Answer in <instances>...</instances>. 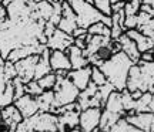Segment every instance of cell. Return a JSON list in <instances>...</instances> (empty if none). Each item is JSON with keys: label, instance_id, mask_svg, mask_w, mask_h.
Listing matches in <instances>:
<instances>
[{"label": "cell", "instance_id": "6da1fadb", "mask_svg": "<svg viewBox=\"0 0 154 132\" xmlns=\"http://www.w3.org/2000/svg\"><path fill=\"white\" fill-rule=\"evenodd\" d=\"M133 63L123 51H119L107 58L100 66V70L104 72L107 81L116 88V91H124L127 88V80L128 72L133 67Z\"/></svg>", "mask_w": 154, "mask_h": 132}, {"label": "cell", "instance_id": "7a4b0ae2", "mask_svg": "<svg viewBox=\"0 0 154 132\" xmlns=\"http://www.w3.org/2000/svg\"><path fill=\"white\" fill-rule=\"evenodd\" d=\"M127 89L141 91V92H154V63L138 61L133 64L128 72Z\"/></svg>", "mask_w": 154, "mask_h": 132}, {"label": "cell", "instance_id": "3957f363", "mask_svg": "<svg viewBox=\"0 0 154 132\" xmlns=\"http://www.w3.org/2000/svg\"><path fill=\"white\" fill-rule=\"evenodd\" d=\"M67 1L70 3V6L76 13L79 27L88 28L90 26H93L94 23L101 22L106 16L93 3H88L86 0H67Z\"/></svg>", "mask_w": 154, "mask_h": 132}, {"label": "cell", "instance_id": "277c9868", "mask_svg": "<svg viewBox=\"0 0 154 132\" xmlns=\"http://www.w3.org/2000/svg\"><path fill=\"white\" fill-rule=\"evenodd\" d=\"M54 99L57 108L77 102L80 89L70 81L69 77H57V84L54 87Z\"/></svg>", "mask_w": 154, "mask_h": 132}, {"label": "cell", "instance_id": "5b68a950", "mask_svg": "<svg viewBox=\"0 0 154 132\" xmlns=\"http://www.w3.org/2000/svg\"><path fill=\"white\" fill-rule=\"evenodd\" d=\"M80 112H82V108L79 107L77 102L60 107L59 111H57V118H59L57 132H70L73 129L79 128Z\"/></svg>", "mask_w": 154, "mask_h": 132}, {"label": "cell", "instance_id": "8992f818", "mask_svg": "<svg viewBox=\"0 0 154 132\" xmlns=\"http://www.w3.org/2000/svg\"><path fill=\"white\" fill-rule=\"evenodd\" d=\"M29 122L34 132H57L59 118L51 112H37L34 116L29 118Z\"/></svg>", "mask_w": 154, "mask_h": 132}, {"label": "cell", "instance_id": "52a82bcc", "mask_svg": "<svg viewBox=\"0 0 154 132\" xmlns=\"http://www.w3.org/2000/svg\"><path fill=\"white\" fill-rule=\"evenodd\" d=\"M77 104L79 107L83 110H87V108H103L104 104L100 98L99 94V87L96 84L90 83L88 87L86 89L80 91V95H79V99H77Z\"/></svg>", "mask_w": 154, "mask_h": 132}, {"label": "cell", "instance_id": "ba28073f", "mask_svg": "<svg viewBox=\"0 0 154 132\" xmlns=\"http://www.w3.org/2000/svg\"><path fill=\"white\" fill-rule=\"evenodd\" d=\"M103 115V108H87L80 112V124L79 128L84 132H93L100 127Z\"/></svg>", "mask_w": 154, "mask_h": 132}, {"label": "cell", "instance_id": "9c48e42d", "mask_svg": "<svg viewBox=\"0 0 154 132\" xmlns=\"http://www.w3.org/2000/svg\"><path fill=\"white\" fill-rule=\"evenodd\" d=\"M40 55H30L23 60L16 63V70H17V77L22 78L24 83L27 84L32 80H34V71H36V66H37Z\"/></svg>", "mask_w": 154, "mask_h": 132}, {"label": "cell", "instance_id": "30bf717a", "mask_svg": "<svg viewBox=\"0 0 154 132\" xmlns=\"http://www.w3.org/2000/svg\"><path fill=\"white\" fill-rule=\"evenodd\" d=\"M61 7H63V14H61V20H60V23H59L57 28H60L61 31L73 36L74 30L79 27L77 16L67 0H63V1H61Z\"/></svg>", "mask_w": 154, "mask_h": 132}, {"label": "cell", "instance_id": "8fae6325", "mask_svg": "<svg viewBox=\"0 0 154 132\" xmlns=\"http://www.w3.org/2000/svg\"><path fill=\"white\" fill-rule=\"evenodd\" d=\"M74 44V37L72 34H67L64 31H61L60 28H57L53 36L47 39V47L51 51L59 50V51H67V50Z\"/></svg>", "mask_w": 154, "mask_h": 132}, {"label": "cell", "instance_id": "7c38bea8", "mask_svg": "<svg viewBox=\"0 0 154 132\" xmlns=\"http://www.w3.org/2000/svg\"><path fill=\"white\" fill-rule=\"evenodd\" d=\"M14 105L17 107V110L20 111V114L23 115L24 119H29L34 116L38 112V105L37 101L34 97L29 95V94H24L22 98H19L14 101Z\"/></svg>", "mask_w": 154, "mask_h": 132}, {"label": "cell", "instance_id": "4fadbf2b", "mask_svg": "<svg viewBox=\"0 0 154 132\" xmlns=\"http://www.w3.org/2000/svg\"><path fill=\"white\" fill-rule=\"evenodd\" d=\"M67 77L70 78V81L80 91H83V89H86L88 87V84L91 83V66L79 68V70H72V71H69Z\"/></svg>", "mask_w": 154, "mask_h": 132}, {"label": "cell", "instance_id": "5bb4252c", "mask_svg": "<svg viewBox=\"0 0 154 132\" xmlns=\"http://www.w3.org/2000/svg\"><path fill=\"white\" fill-rule=\"evenodd\" d=\"M50 67H51V71L57 72V71H72V63L70 58L67 55L66 51H59L54 50L51 51L50 54Z\"/></svg>", "mask_w": 154, "mask_h": 132}, {"label": "cell", "instance_id": "9a60e30c", "mask_svg": "<svg viewBox=\"0 0 154 132\" xmlns=\"http://www.w3.org/2000/svg\"><path fill=\"white\" fill-rule=\"evenodd\" d=\"M117 41H119V44H120L121 51H123V53H124V54H126L134 64L140 61V58H141V53H140V50H138L137 44H136L134 40H131L126 33H124V34H121L120 39L117 40Z\"/></svg>", "mask_w": 154, "mask_h": 132}, {"label": "cell", "instance_id": "2e32d148", "mask_svg": "<svg viewBox=\"0 0 154 132\" xmlns=\"http://www.w3.org/2000/svg\"><path fill=\"white\" fill-rule=\"evenodd\" d=\"M2 116H3V122H5L6 125L11 127L14 131H16L17 125L24 119L23 115L20 114V111L17 110V107L14 104L7 105L5 108H2Z\"/></svg>", "mask_w": 154, "mask_h": 132}, {"label": "cell", "instance_id": "e0dca14e", "mask_svg": "<svg viewBox=\"0 0 154 132\" xmlns=\"http://www.w3.org/2000/svg\"><path fill=\"white\" fill-rule=\"evenodd\" d=\"M66 53H67V55H69V58H70L73 70H79V68H84V67L90 66L88 58L86 57L84 51H83L82 48H79L77 45H74V44L67 50Z\"/></svg>", "mask_w": 154, "mask_h": 132}, {"label": "cell", "instance_id": "ac0fdd59", "mask_svg": "<svg viewBox=\"0 0 154 132\" xmlns=\"http://www.w3.org/2000/svg\"><path fill=\"white\" fill-rule=\"evenodd\" d=\"M126 34L131 40L136 41V44H137V47H138V50H140V53H141V54L146 53V51L154 50V41L150 39V37L144 36L141 31H138L137 28H134V30H127Z\"/></svg>", "mask_w": 154, "mask_h": 132}, {"label": "cell", "instance_id": "d6986e66", "mask_svg": "<svg viewBox=\"0 0 154 132\" xmlns=\"http://www.w3.org/2000/svg\"><path fill=\"white\" fill-rule=\"evenodd\" d=\"M103 110L110 111V112L117 114V115L123 116V118L126 116V111H124V107H123V97H121L120 91H114V92L111 94L110 97H109V99L106 101Z\"/></svg>", "mask_w": 154, "mask_h": 132}, {"label": "cell", "instance_id": "ffe728a7", "mask_svg": "<svg viewBox=\"0 0 154 132\" xmlns=\"http://www.w3.org/2000/svg\"><path fill=\"white\" fill-rule=\"evenodd\" d=\"M153 99V92H143V95L136 99V110L134 112H150V105Z\"/></svg>", "mask_w": 154, "mask_h": 132}, {"label": "cell", "instance_id": "44dd1931", "mask_svg": "<svg viewBox=\"0 0 154 132\" xmlns=\"http://www.w3.org/2000/svg\"><path fill=\"white\" fill-rule=\"evenodd\" d=\"M110 132H143V131L138 129L137 127H134L133 124H130L126 118H120V119L111 127Z\"/></svg>", "mask_w": 154, "mask_h": 132}, {"label": "cell", "instance_id": "7402d4cb", "mask_svg": "<svg viewBox=\"0 0 154 132\" xmlns=\"http://www.w3.org/2000/svg\"><path fill=\"white\" fill-rule=\"evenodd\" d=\"M87 33L90 36H107V37H111V28L109 26H106L103 22L94 23L93 26H90L87 28Z\"/></svg>", "mask_w": 154, "mask_h": 132}, {"label": "cell", "instance_id": "603a6c76", "mask_svg": "<svg viewBox=\"0 0 154 132\" xmlns=\"http://www.w3.org/2000/svg\"><path fill=\"white\" fill-rule=\"evenodd\" d=\"M37 83L43 88V91H51V89H54L56 84H57V75H56V72H50L40 80H37Z\"/></svg>", "mask_w": 154, "mask_h": 132}, {"label": "cell", "instance_id": "cb8c5ba5", "mask_svg": "<svg viewBox=\"0 0 154 132\" xmlns=\"http://www.w3.org/2000/svg\"><path fill=\"white\" fill-rule=\"evenodd\" d=\"M14 88H13V84L11 81L7 84V88H6V91L3 92V95L0 97V108H5L7 105H11L14 104Z\"/></svg>", "mask_w": 154, "mask_h": 132}, {"label": "cell", "instance_id": "d4e9b609", "mask_svg": "<svg viewBox=\"0 0 154 132\" xmlns=\"http://www.w3.org/2000/svg\"><path fill=\"white\" fill-rule=\"evenodd\" d=\"M91 83L96 84L97 87H101L107 84V78H106L104 72L100 70V67H96V66H91Z\"/></svg>", "mask_w": 154, "mask_h": 132}, {"label": "cell", "instance_id": "484cf974", "mask_svg": "<svg viewBox=\"0 0 154 132\" xmlns=\"http://www.w3.org/2000/svg\"><path fill=\"white\" fill-rule=\"evenodd\" d=\"M141 4H143V1H140V0H128V1H126V6H124L126 16H137L140 10H141Z\"/></svg>", "mask_w": 154, "mask_h": 132}, {"label": "cell", "instance_id": "4316f807", "mask_svg": "<svg viewBox=\"0 0 154 132\" xmlns=\"http://www.w3.org/2000/svg\"><path fill=\"white\" fill-rule=\"evenodd\" d=\"M3 72H5V77H6V80H7L9 83H10V81H13V80L17 77L16 64H14V63H11V61L6 60L5 66H3Z\"/></svg>", "mask_w": 154, "mask_h": 132}, {"label": "cell", "instance_id": "83f0119b", "mask_svg": "<svg viewBox=\"0 0 154 132\" xmlns=\"http://www.w3.org/2000/svg\"><path fill=\"white\" fill-rule=\"evenodd\" d=\"M44 91H43V88L38 85L37 83V80H32L30 83L26 84V94H29V95H32V97H38V95H42Z\"/></svg>", "mask_w": 154, "mask_h": 132}, {"label": "cell", "instance_id": "f1b7e54d", "mask_svg": "<svg viewBox=\"0 0 154 132\" xmlns=\"http://www.w3.org/2000/svg\"><path fill=\"white\" fill-rule=\"evenodd\" d=\"M93 4L99 9L103 14L111 16V3L110 0H93Z\"/></svg>", "mask_w": 154, "mask_h": 132}, {"label": "cell", "instance_id": "f546056e", "mask_svg": "<svg viewBox=\"0 0 154 132\" xmlns=\"http://www.w3.org/2000/svg\"><path fill=\"white\" fill-rule=\"evenodd\" d=\"M114 91H116V88L113 87L110 83H107V84H104V85L99 87V94H100V98H101V101H103V104H106V101L109 99V97H110Z\"/></svg>", "mask_w": 154, "mask_h": 132}, {"label": "cell", "instance_id": "4dcf8cb0", "mask_svg": "<svg viewBox=\"0 0 154 132\" xmlns=\"http://www.w3.org/2000/svg\"><path fill=\"white\" fill-rule=\"evenodd\" d=\"M14 132H34V129H33V127L30 125L29 119H23L16 127V131Z\"/></svg>", "mask_w": 154, "mask_h": 132}, {"label": "cell", "instance_id": "1f68e13d", "mask_svg": "<svg viewBox=\"0 0 154 132\" xmlns=\"http://www.w3.org/2000/svg\"><path fill=\"white\" fill-rule=\"evenodd\" d=\"M7 84L9 81L6 80L5 77V72H3V67H0V97L3 95V92L6 91V88H7Z\"/></svg>", "mask_w": 154, "mask_h": 132}, {"label": "cell", "instance_id": "d6a6232c", "mask_svg": "<svg viewBox=\"0 0 154 132\" xmlns=\"http://www.w3.org/2000/svg\"><path fill=\"white\" fill-rule=\"evenodd\" d=\"M141 61H146V63H154V50H150V51H146L141 54Z\"/></svg>", "mask_w": 154, "mask_h": 132}, {"label": "cell", "instance_id": "836d02e7", "mask_svg": "<svg viewBox=\"0 0 154 132\" xmlns=\"http://www.w3.org/2000/svg\"><path fill=\"white\" fill-rule=\"evenodd\" d=\"M6 20H9V13H7V7L0 3V24L5 23Z\"/></svg>", "mask_w": 154, "mask_h": 132}, {"label": "cell", "instance_id": "e575fe53", "mask_svg": "<svg viewBox=\"0 0 154 132\" xmlns=\"http://www.w3.org/2000/svg\"><path fill=\"white\" fill-rule=\"evenodd\" d=\"M87 28H83V27H77L73 33V37L77 39V37H83V36H87Z\"/></svg>", "mask_w": 154, "mask_h": 132}, {"label": "cell", "instance_id": "d590c367", "mask_svg": "<svg viewBox=\"0 0 154 132\" xmlns=\"http://www.w3.org/2000/svg\"><path fill=\"white\" fill-rule=\"evenodd\" d=\"M150 111L154 112V92H153V99H151V105H150Z\"/></svg>", "mask_w": 154, "mask_h": 132}, {"label": "cell", "instance_id": "8d00e7d4", "mask_svg": "<svg viewBox=\"0 0 154 132\" xmlns=\"http://www.w3.org/2000/svg\"><path fill=\"white\" fill-rule=\"evenodd\" d=\"M5 63H6V60L3 58V57H2V54H0V67H3V66H5Z\"/></svg>", "mask_w": 154, "mask_h": 132}, {"label": "cell", "instance_id": "74e56055", "mask_svg": "<svg viewBox=\"0 0 154 132\" xmlns=\"http://www.w3.org/2000/svg\"><path fill=\"white\" fill-rule=\"evenodd\" d=\"M120 1H124V0H110L111 6H113V4H116V3H120Z\"/></svg>", "mask_w": 154, "mask_h": 132}, {"label": "cell", "instance_id": "f35d334b", "mask_svg": "<svg viewBox=\"0 0 154 132\" xmlns=\"http://www.w3.org/2000/svg\"><path fill=\"white\" fill-rule=\"evenodd\" d=\"M70 132H84V131H82L80 128H76V129H73V131H70Z\"/></svg>", "mask_w": 154, "mask_h": 132}, {"label": "cell", "instance_id": "ab89813d", "mask_svg": "<svg viewBox=\"0 0 154 132\" xmlns=\"http://www.w3.org/2000/svg\"><path fill=\"white\" fill-rule=\"evenodd\" d=\"M86 1H88V3H93V0H86Z\"/></svg>", "mask_w": 154, "mask_h": 132}, {"label": "cell", "instance_id": "60d3db41", "mask_svg": "<svg viewBox=\"0 0 154 132\" xmlns=\"http://www.w3.org/2000/svg\"><path fill=\"white\" fill-rule=\"evenodd\" d=\"M26 1H29V3H30V1H34V0H26Z\"/></svg>", "mask_w": 154, "mask_h": 132}, {"label": "cell", "instance_id": "b9f144b4", "mask_svg": "<svg viewBox=\"0 0 154 132\" xmlns=\"http://www.w3.org/2000/svg\"><path fill=\"white\" fill-rule=\"evenodd\" d=\"M34 1H42V0H34Z\"/></svg>", "mask_w": 154, "mask_h": 132}, {"label": "cell", "instance_id": "7bdbcfd3", "mask_svg": "<svg viewBox=\"0 0 154 132\" xmlns=\"http://www.w3.org/2000/svg\"><path fill=\"white\" fill-rule=\"evenodd\" d=\"M124 1H128V0H124Z\"/></svg>", "mask_w": 154, "mask_h": 132}]
</instances>
